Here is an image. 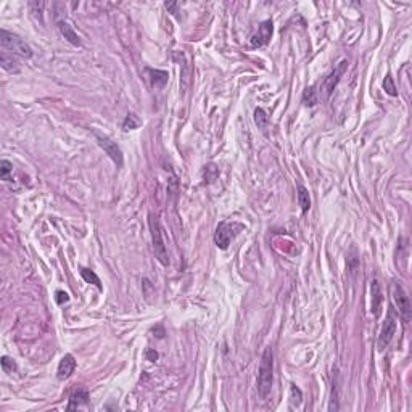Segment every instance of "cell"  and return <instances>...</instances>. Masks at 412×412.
<instances>
[{"instance_id":"cell-2","label":"cell","mask_w":412,"mask_h":412,"mask_svg":"<svg viewBox=\"0 0 412 412\" xmlns=\"http://www.w3.org/2000/svg\"><path fill=\"white\" fill-rule=\"evenodd\" d=\"M0 44H2V50L10 52L18 58H31L32 57V48L26 44L19 36L13 32H8L6 29H0Z\"/></svg>"},{"instance_id":"cell-8","label":"cell","mask_w":412,"mask_h":412,"mask_svg":"<svg viewBox=\"0 0 412 412\" xmlns=\"http://www.w3.org/2000/svg\"><path fill=\"white\" fill-rule=\"evenodd\" d=\"M95 138H97V143L100 145V148H103V151L107 153V155L113 159L116 166H123V151L120 148V145L116 142H113L108 136L105 134H99L97 132L95 134Z\"/></svg>"},{"instance_id":"cell-16","label":"cell","mask_w":412,"mask_h":412,"mask_svg":"<svg viewBox=\"0 0 412 412\" xmlns=\"http://www.w3.org/2000/svg\"><path fill=\"white\" fill-rule=\"evenodd\" d=\"M146 73H148L151 76V82H153V86L155 87H163L164 84L167 82V73L166 71H161V69H151V68H146Z\"/></svg>"},{"instance_id":"cell-11","label":"cell","mask_w":412,"mask_h":412,"mask_svg":"<svg viewBox=\"0 0 412 412\" xmlns=\"http://www.w3.org/2000/svg\"><path fill=\"white\" fill-rule=\"evenodd\" d=\"M57 27H58V31H60L61 36L65 37L69 42V44H73L74 47H81L82 45V40L78 36V32L73 29V26L69 24L66 19H60L58 23H57Z\"/></svg>"},{"instance_id":"cell-3","label":"cell","mask_w":412,"mask_h":412,"mask_svg":"<svg viewBox=\"0 0 412 412\" xmlns=\"http://www.w3.org/2000/svg\"><path fill=\"white\" fill-rule=\"evenodd\" d=\"M148 226H150V234H151L155 258L163 264V266H167V264H169V255H167V248H166V243H164V235H163L161 224H159V221L155 218V216L150 214Z\"/></svg>"},{"instance_id":"cell-17","label":"cell","mask_w":412,"mask_h":412,"mask_svg":"<svg viewBox=\"0 0 412 412\" xmlns=\"http://www.w3.org/2000/svg\"><path fill=\"white\" fill-rule=\"evenodd\" d=\"M298 203L301 206V211L303 213H308L309 208H311V197H309V192L308 188L299 185L298 187Z\"/></svg>"},{"instance_id":"cell-18","label":"cell","mask_w":412,"mask_h":412,"mask_svg":"<svg viewBox=\"0 0 412 412\" xmlns=\"http://www.w3.org/2000/svg\"><path fill=\"white\" fill-rule=\"evenodd\" d=\"M0 177H2V180L6 184L13 180V164L8 159H2V161H0Z\"/></svg>"},{"instance_id":"cell-9","label":"cell","mask_w":412,"mask_h":412,"mask_svg":"<svg viewBox=\"0 0 412 412\" xmlns=\"http://www.w3.org/2000/svg\"><path fill=\"white\" fill-rule=\"evenodd\" d=\"M272 32H274V24H272V21L271 19L263 21V23L258 26V31L251 36V40H250L251 47L258 48V47L266 45L272 37Z\"/></svg>"},{"instance_id":"cell-1","label":"cell","mask_w":412,"mask_h":412,"mask_svg":"<svg viewBox=\"0 0 412 412\" xmlns=\"http://www.w3.org/2000/svg\"><path fill=\"white\" fill-rule=\"evenodd\" d=\"M272 382H274V353H272V348H266L261 356L260 361V367H258V393L266 400V398L271 395L272 390Z\"/></svg>"},{"instance_id":"cell-7","label":"cell","mask_w":412,"mask_h":412,"mask_svg":"<svg viewBox=\"0 0 412 412\" xmlns=\"http://www.w3.org/2000/svg\"><path fill=\"white\" fill-rule=\"evenodd\" d=\"M392 296H393V301L396 304V308L398 311H400V314L403 316V319L406 320V322H409L411 320V301H409V296H408V293L404 291L403 288V285L400 282H395L393 283V287H392Z\"/></svg>"},{"instance_id":"cell-20","label":"cell","mask_w":412,"mask_h":412,"mask_svg":"<svg viewBox=\"0 0 412 412\" xmlns=\"http://www.w3.org/2000/svg\"><path fill=\"white\" fill-rule=\"evenodd\" d=\"M142 124V121L138 120V116L137 115H134V113H129L128 116L124 118V121H123V131H134V129H137L138 126Z\"/></svg>"},{"instance_id":"cell-27","label":"cell","mask_w":412,"mask_h":412,"mask_svg":"<svg viewBox=\"0 0 412 412\" xmlns=\"http://www.w3.org/2000/svg\"><path fill=\"white\" fill-rule=\"evenodd\" d=\"M164 6H166L167 10H171V13H172V15H176V16H177V13H179V11H177V3H176V2H169V3H164Z\"/></svg>"},{"instance_id":"cell-12","label":"cell","mask_w":412,"mask_h":412,"mask_svg":"<svg viewBox=\"0 0 412 412\" xmlns=\"http://www.w3.org/2000/svg\"><path fill=\"white\" fill-rule=\"evenodd\" d=\"M371 293H372V314L375 317L380 316V311H382V303H383V293H382V288H380V282L374 278L371 282Z\"/></svg>"},{"instance_id":"cell-23","label":"cell","mask_w":412,"mask_h":412,"mask_svg":"<svg viewBox=\"0 0 412 412\" xmlns=\"http://www.w3.org/2000/svg\"><path fill=\"white\" fill-rule=\"evenodd\" d=\"M383 89H385V92L388 95H392V97H396V86H395V82H393V78L392 76H387L385 79H383Z\"/></svg>"},{"instance_id":"cell-24","label":"cell","mask_w":412,"mask_h":412,"mask_svg":"<svg viewBox=\"0 0 412 412\" xmlns=\"http://www.w3.org/2000/svg\"><path fill=\"white\" fill-rule=\"evenodd\" d=\"M303 400V393L296 385H291V404L293 406H299Z\"/></svg>"},{"instance_id":"cell-21","label":"cell","mask_w":412,"mask_h":412,"mask_svg":"<svg viewBox=\"0 0 412 412\" xmlns=\"http://www.w3.org/2000/svg\"><path fill=\"white\" fill-rule=\"evenodd\" d=\"M303 103L306 105V107H314V105L317 103V92H316V89H314L312 86L304 89V92H303Z\"/></svg>"},{"instance_id":"cell-22","label":"cell","mask_w":412,"mask_h":412,"mask_svg":"<svg viewBox=\"0 0 412 412\" xmlns=\"http://www.w3.org/2000/svg\"><path fill=\"white\" fill-rule=\"evenodd\" d=\"M255 123L260 129H266L268 128V123H269V118L266 115V111L263 108H256L255 110Z\"/></svg>"},{"instance_id":"cell-14","label":"cell","mask_w":412,"mask_h":412,"mask_svg":"<svg viewBox=\"0 0 412 412\" xmlns=\"http://www.w3.org/2000/svg\"><path fill=\"white\" fill-rule=\"evenodd\" d=\"M89 403V393L87 390L84 388H78L76 392L69 396V404H68V411H74V409H79L81 406H86Z\"/></svg>"},{"instance_id":"cell-10","label":"cell","mask_w":412,"mask_h":412,"mask_svg":"<svg viewBox=\"0 0 412 412\" xmlns=\"http://www.w3.org/2000/svg\"><path fill=\"white\" fill-rule=\"evenodd\" d=\"M76 369V359L73 354H65L60 361L58 369H57V377L58 380H66L71 377V374Z\"/></svg>"},{"instance_id":"cell-6","label":"cell","mask_w":412,"mask_h":412,"mask_svg":"<svg viewBox=\"0 0 412 412\" xmlns=\"http://www.w3.org/2000/svg\"><path fill=\"white\" fill-rule=\"evenodd\" d=\"M346 68H348V61L346 60H341L338 65L335 66L333 71L322 81V84H320V92H322V97H324L325 100L332 97L333 90H335V87L338 86V82L341 79V76L345 74Z\"/></svg>"},{"instance_id":"cell-5","label":"cell","mask_w":412,"mask_h":412,"mask_svg":"<svg viewBox=\"0 0 412 412\" xmlns=\"http://www.w3.org/2000/svg\"><path fill=\"white\" fill-rule=\"evenodd\" d=\"M396 325H398V312L392 306V308H390L388 312H387V319L383 320L380 333H379V341H377L379 351H383L390 345V341H392L393 335L396 332Z\"/></svg>"},{"instance_id":"cell-19","label":"cell","mask_w":412,"mask_h":412,"mask_svg":"<svg viewBox=\"0 0 412 412\" xmlns=\"http://www.w3.org/2000/svg\"><path fill=\"white\" fill-rule=\"evenodd\" d=\"M81 275H82V278H84V280H86L87 283H92V285H95V287L99 288V290H103V285H102V282H100V278H99V275H97L94 271L82 268V269H81Z\"/></svg>"},{"instance_id":"cell-25","label":"cell","mask_w":412,"mask_h":412,"mask_svg":"<svg viewBox=\"0 0 412 412\" xmlns=\"http://www.w3.org/2000/svg\"><path fill=\"white\" fill-rule=\"evenodd\" d=\"M2 369H3V372L13 374V371H16V364H15V361L10 359L8 356H3V358H2Z\"/></svg>"},{"instance_id":"cell-28","label":"cell","mask_w":412,"mask_h":412,"mask_svg":"<svg viewBox=\"0 0 412 412\" xmlns=\"http://www.w3.org/2000/svg\"><path fill=\"white\" fill-rule=\"evenodd\" d=\"M146 356H148V359H150V361H156V359H158V353H156V351H153V350H148V353H146Z\"/></svg>"},{"instance_id":"cell-26","label":"cell","mask_w":412,"mask_h":412,"mask_svg":"<svg viewBox=\"0 0 412 412\" xmlns=\"http://www.w3.org/2000/svg\"><path fill=\"white\" fill-rule=\"evenodd\" d=\"M55 299H57V303H58V304L68 303V301H69V295H68L66 291H61V290H58V291H57V298H55Z\"/></svg>"},{"instance_id":"cell-15","label":"cell","mask_w":412,"mask_h":412,"mask_svg":"<svg viewBox=\"0 0 412 412\" xmlns=\"http://www.w3.org/2000/svg\"><path fill=\"white\" fill-rule=\"evenodd\" d=\"M338 372H335L333 380H332V390H330V404H329V411H338L340 404H338Z\"/></svg>"},{"instance_id":"cell-4","label":"cell","mask_w":412,"mask_h":412,"mask_svg":"<svg viewBox=\"0 0 412 412\" xmlns=\"http://www.w3.org/2000/svg\"><path fill=\"white\" fill-rule=\"evenodd\" d=\"M243 229L242 224H237V222H221V224L218 226V229H216V234H214V243H216V247L221 248V250H227L229 245H230V242H232L237 235H239V232Z\"/></svg>"},{"instance_id":"cell-13","label":"cell","mask_w":412,"mask_h":412,"mask_svg":"<svg viewBox=\"0 0 412 412\" xmlns=\"http://www.w3.org/2000/svg\"><path fill=\"white\" fill-rule=\"evenodd\" d=\"M0 65L5 69V71L10 73H18L19 71V58L11 55L10 52L2 50L0 52Z\"/></svg>"}]
</instances>
